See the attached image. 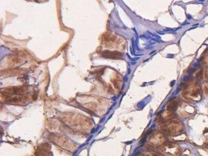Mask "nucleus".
Listing matches in <instances>:
<instances>
[{"label": "nucleus", "mask_w": 208, "mask_h": 156, "mask_svg": "<svg viewBox=\"0 0 208 156\" xmlns=\"http://www.w3.org/2000/svg\"><path fill=\"white\" fill-rule=\"evenodd\" d=\"M48 145H43L37 152L35 156H50Z\"/></svg>", "instance_id": "nucleus-8"}, {"label": "nucleus", "mask_w": 208, "mask_h": 156, "mask_svg": "<svg viewBox=\"0 0 208 156\" xmlns=\"http://www.w3.org/2000/svg\"><path fill=\"white\" fill-rule=\"evenodd\" d=\"M151 156H161L159 154L156 153V152H152L151 154Z\"/></svg>", "instance_id": "nucleus-12"}, {"label": "nucleus", "mask_w": 208, "mask_h": 156, "mask_svg": "<svg viewBox=\"0 0 208 156\" xmlns=\"http://www.w3.org/2000/svg\"><path fill=\"white\" fill-rule=\"evenodd\" d=\"M102 56L104 58L112 59H120L122 58L123 55L121 53L117 51H105L102 52Z\"/></svg>", "instance_id": "nucleus-6"}, {"label": "nucleus", "mask_w": 208, "mask_h": 156, "mask_svg": "<svg viewBox=\"0 0 208 156\" xmlns=\"http://www.w3.org/2000/svg\"><path fill=\"white\" fill-rule=\"evenodd\" d=\"M28 91L29 88L25 86L7 87L3 90L4 93L16 95H22L23 94L26 93Z\"/></svg>", "instance_id": "nucleus-5"}, {"label": "nucleus", "mask_w": 208, "mask_h": 156, "mask_svg": "<svg viewBox=\"0 0 208 156\" xmlns=\"http://www.w3.org/2000/svg\"><path fill=\"white\" fill-rule=\"evenodd\" d=\"M178 107V103L177 100H172L168 103L167 106V110L169 112H173L176 111Z\"/></svg>", "instance_id": "nucleus-10"}, {"label": "nucleus", "mask_w": 208, "mask_h": 156, "mask_svg": "<svg viewBox=\"0 0 208 156\" xmlns=\"http://www.w3.org/2000/svg\"><path fill=\"white\" fill-rule=\"evenodd\" d=\"M165 137L162 133L155 131L150 135L149 142L154 146H159L165 143Z\"/></svg>", "instance_id": "nucleus-4"}, {"label": "nucleus", "mask_w": 208, "mask_h": 156, "mask_svg": "<svg viewBox=\"0 0 208 156\" xmlns=\"http://www.w3.org/2000/svg\"><path fill=\"white\" fill-rule=\"evenodd\" d=\"M159 152L166 156H178L180 154V148L175 144L165 142L160 146Z\"/></svg>", "instance_id": "nucleus-2"}, {"label": "nucleus", "mask_w": 208, "mask_h": 156, "mask_svg": "<svg viewBox=\"0 0 208 156\" xmlns=\"http://www.w3.org/2000/svg\"><path fill=\"white\" fill-rule=\"evenodd\" d=\"M160 128L163 133L169 136L178 135L183 130V125L177 120H172L164 122L160 125Z\"/></svg>", "instance_id": "nucleus-1"}, {"label": "nucleus", "mask_w": 208, "mask_h": 156, "mask_svg": "<svg viewBox=\"0 0 208 156\" xmlns=\"http://www.w3.org/2000/svg\"><path fill=\"white\" fill-rule=\"evenodd\" d=\"M1 74H4V75H21L23 73V71L16 69H11L6 70H4L3 73Z\"/></svg>", "instance_id": "nucleus-9"}, {"label": "nucleus", "mask_w": 208, "mask_h": 156, "mask_svg": "<svg viewBox=\"0 0 208 156\" xmlns=\"http://www.w3.org/2000/svg\"><path fill=\"white\" fill-rule=\"evenodd\" d=\"M198 93H199V89H192V91H191V93H190L191 94L190 95L191 96H193V97H195L198 94Z\"/></svg>", "instance_id": "nucleus-11"}, {"label": "nucleus", "mask_w": 208, "mask_h": 156, "mask_svg": "<svg viewBox=\"0 0 208 156\" xmlns=\"http://www.w3.org/2000/svg\"><path fill=\"white\" fill-rule=\"evenodd\" d=\"M1 98L4 103L10 104H23L27 102V97L22 95L2 93Z\"/></svg>", "instance_id": "nucleus-3"}, {"label": "nucleus", "mask_w": 208, "mask_h": 156, "mask_svg": "<svg viewBox=\"0 0 208 156\" xmlns=\"http://www.w3.org/2000/svg\"><path fill=\"white\" fill-rule=\"evenodd\" d=\"M21 58L17 56H12L8 57V59L7 60V64L10 66H15L19 65L21 63Z\"/></svg>", "instance_id": "nucleus-7"}]
</instances>
